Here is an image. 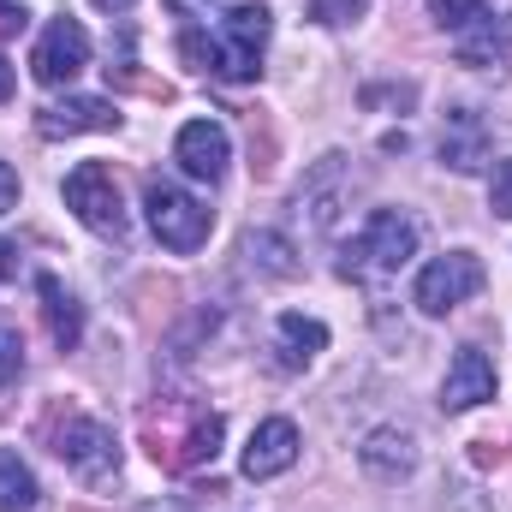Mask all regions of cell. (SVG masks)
Segmentation results:
<instances>
[{
	"instance_id": "25",
	"label": "cell",
	"mask_w": 512,
	"mask_h": 512,
	"mask_svg": "<svg viewBox=\"0 0 512 512\" xmlns=\"http://www.w3.org/2000/svg\"><path fill=\"white\" fill-rule=\"evenodd\" d=\"M12 209H18V173L0 161V215H12Z\"/></svg>"
},
{
	"instance_id": "21",
	"label": "cell",
	"mask_w": 512,
	"mask_h": 512,
	"mask_svg": "<svg viewBox=\"0 0 512 512\" xmlns=\"http://www.w3.org/2000/svg\"><path fill=\"white\" fill-rule=\"evenodd\" d=\"M483 12H489V0H429V18H435L441 30H453V36L471 30Z\"/></svg>"
},
{
	"instance_id": "7",
	"label": "cell",
	"mask_w": 512,
	"mask_h": 512,
	"mask_svg": "<svg viewBox=\"0 0 512 512\" xmlns=\"http://www.w3.org/2000/svg\"><path fill=\"white\" fill-rule=\"evenodd\" d=\"M84 66H90V36H84V24H78V18H54V24L42 30L36 54H30V78L48 84V90H60V84H72Z\"/></svg>"
},
{
	"instance_id": "16",
	"label": "cell",
	"mask_w": 512,
	"mask_h": 512,
	"mask_svg": "<svg viewBox=\"0 0 512 512\" xmlns=\"http://www.w3.org/2000/svg\"><path fill=\"white\" fill-rule=\"evenodd\" d=\"M221 435H227V423H221L215 411H197V417H191V429H185L173 447H161L155 459H167L173 471H191V465H203V459H215V453H221Z\"/></svg>"
},
{
	"instance_id": "28",
	"label": "cell",
	"mask_w": 512,
	"mask_h": 512,
	"mask_svg": "<svg viewBox=\"0 0 512 512\" xmlns=\"http://www.w3.org/2000/svg\"><path fill=\"white\" fill-rule=\"evenodd\" d=\"M167 6H173V12H197V6H203V12H215V0H167Z\"/></svg>"
},
{
	"instance_id": "22",
	"label": "cell",
	"mask_w": 512,
	"mask_h": 512,
	"mask_svg": "<svg viewBox=\"0 0 512 512\" xmlns=\"http://www.w3.org/2000/svg\"><path fill=\"white\" fill-rule=\"evenodd\" d=\"M364 12H370V0H310V18H316V24H328V30L358 24Z\"/></svg>"
},
{
	"instance_id": "26",
	"label": "cell",
	"mask_w": 512,
	"mask_h": 512,
	"mask_svg": "<svg viewBox=\"0 0 512 512\" xmlns=\"http://www.w3.org/2000/svg\"><path fill=\"white\" fill-rule=\"evenodd\" d=\"M24 30V6L18 0H0V36H18Z\"/></svg>"
},
{
	"instance_id": "1",
	"label": "cell",
	"mask_w": 512,
	"mask_h": 512,
	"mask_svg": "<svg viewBox=\"0 0 512 512\" xmlns=\"http://www.w3.org/2000/svg\"><path fill=\"white\" fill-rule=\"evenodd\" d=\"M268 30H274L268 6H233V12H221L209 30H185V36H179V54H185L197 72L221 78V84H251L256 72H262Z\"/></svg>"
},
{
	"instance_id": "6",
	"label": "cell",
	"mask_w": 512,
	"mask_h": 512,
	"mask_svg": "<svg viewBox=\"0 0 512 512\" xmlns=\"http://www.w3.org/2000/svg\"><path fill=\"white\" fill-rule=\"evenodd\" d=\"M477 292H483V262H477L471 251H447L417 274L411 304H417L423 316H447V310H459V304L477 298Z\"/></svg>"
},
{
	"instance_id": "5",
	"label": "cell",
	"mask_w": 512,
	"mask_h": 512,
	"mask_svg": "<svg viewBox=\"0 0 512 512\" xmlns=\"http://www.w3.org/2000/svg\"><path fill=\"white\" fill-rule=\"evenodd\" d=\"M54 453H60V465L78 471L84 483H108V477L120 471V441H114V429L96 423V417H66V423L54 429Z\"/></svg>"
},
{
	"instance_id": "3",
	"label": "cell",
	"mask_w": 512,
	"mask_h": 512,
	"mask_svg": "<svg viewBox=\"0 0 512 512\" xmlns=\"http://www.w3.org/2000/svg\"><path fill=\"white\" fill-rule=\"evenodd\" d=\"M143 209H149V233L167 245V251L191 256L209 245V227H215V215L185 191V185H173V179H149V191H143Z\"/></svg>"
},
{
	"instance_id": "27",
	"label": "cell",
	"mask_w": 512,
	"mask_h": 512,
	"mask_svg": "<svg viewBox=\"0 0 512 512\" xmlns=\"http://www.w3.org/2000/svg\"><path fill=\"white\" fill-rule=\"evenodd\" d=\"M12 268H18V245H6V239H0V280H6Z\"/></svg>"
},
{
	"instance_id": "23",
	"label": "cell",
	"mask_w": 512,
	"mask_h": 512,
	"mask_svg": "<svg viewBox=\"0 0 512 512\" xmlns=\"http://www.w3.org/2000/svg\"><path fill=\"white\" fill-rule=\"evenodd\" d=\"M24 376V340L12 328H0V387H12Z\"/></svg>"
},
{
	"instance_id": "24",
	"label": "cell",
	"mask_w": 512,
	"mask_h": 512,
	"mask_svg": "<svg viewBox=\"0 0 512 512\" xmlns=\"http://www.w3.org/2000/svg\"><path fill=\"white\" fill-rule=\"evenodd\" d=\"M489 209L512 221V155H507V161H495V179H489Z\"/></svg>"
},
{
	"instance_id": "30",
	"label": "cell",
	"mask_w": 512,
	"mask_h": 512,
	"mask_svg": "<svg viewBox=\"0 0 512 512\" xmlns=\"http://www.w3.org/2000/svg\"><path fill=\"white\" fill-rule=\"evenodd\" d=\"M96 12H126V6H137V0H90Z\"/></svg>"
},
{
	"instance_id": "12",
	"label": "cell",
	"mask_w": 512,
	"mask_h": 512,
	"mask_svg": "<svg viewBox=\"0 0 512 512\" xmlns=\"http://www.w3.org/2000/svg\"><path fill=\"white\" fill-rule=\"evenodd\" d=\"M358 465H364L376 483H399V477H411V471H417V441H411L405 429L382 423V429H370V435H364Z\"/></svg>"
},
{
	"instance_id": "18",
	"label": "cell",
	"mask_w": 512,
	"mask_h": 512,
	"mask_svg": "<svg viewBox=\"0 0 512 512\" xmlns=\"http://www.w3.org/2000/svg\"><path fill=\"white\" fill-rule=\"evenodd\" d=\"M274 340H280V364L298 370V364H310V358L328 346V328H322L316 316H298V310H292V316L274 322Z\"/></svg>"
},
{
	"instance_id": "14",
	"label": "cell",
	"mask_w": 512,
	"mask_h": 512,
	"mask_svg": "<svg viewBox=\"0 0 512 512\" xmlns=\"http://www.w3.org/2000/svg\"><path fill=\"white\" fill-rule=\"evenodd\" d=\"M346 197H352V185H346V155H322V167L304 179V203H310V221L328 233V227L340 221Z\"/></svg>"
},
{
	"instance_id": "20",
	"label": "cell",
	"mask_w": 512,
	"mask_h": 512,
	"mask_svg": "<svg viewBox=\"0 0 512 512\" xmlns=\"http://www.w3.org/2000/svg\"><path fill=\"white\" fill-rule=\"evenodd\" d=\"M36 507V477L18 453H0V512H30Z\"/></svg>"
},
{
	"instance_id": "19",
	"label": "cell",
	"mask_w": 512,
	"mask_h": 512,
	"mask_svg": "<svg viewBox=\"0 0 512 512\" xmlns=\"http://www.w3.org/2000/svg\"><path fill=\"white\" fill-rule=\"evenodd\" d=\"M245 256H251L262 274H274V280H292L298 274V256H292V239L286 233H268V227L262 233H245Z\"/></svg>"
},
{
	"instance_id": "13",
	"label": "cell",
	"mask_w": 512,
	"mask_h": 512,
	"mask_svg": "<svg viewBox=\"0 0 512 512\" xmlns=\"http://www.w3.org/2000/svg\"><path fill=\"white\" fill-rule=\"evenodd\" d=\"M489 161V126L471 114V108H453L447 126H441V167L453 173H477Z\"/></svg>"
},
{
	"instance_id": "15",
	"label": "cell",
	"mask_w": 512,
	"mask_h": 512,
	"mask_svg": "<svg viewBox=\"0 0 512 512\" xmlns=\"http://www.w3.org/2000/svg\"><path fill=\"white\" fill-rule=\"evenodd\" d=\"M36 292H42V316H48L54 346H60V352H72V346L84 340V304H78L54 274H42V280H36Z\"/></svg>"
},
{
	"instance_id": "4",
	"label": "cell",
	"mask_w": 512,
	"mask_h": 512,
	"mask_svg": "<svg viewBox=\"0 0 512 512\" xmlns=\"http://www.w3.org/2000/svg\"><path fill=\"white\" fill-rule=\"evenodd\" d=\"M66 209L102 239H126V203H120V185L102 161H84L66 173Z\"/></svg>"
},
{
	"instance_id": "9",
	"label": "cell",
	"mask_w": 512,
	"mask_h": 512,
	"mask_svg": "<svg viewBox=\"0 0 512 512\" xmlns=\"http://www.w3.org/2000/svg\"><path fill=\"white\" fill-rule=\"evenodd\" d=\"M292 465H298V423H292V417L256 423L251 441H245V477H251V483H268V477H280V471H292Z\"/></svg>"
},
{
	"instance_id": "17",
	"label": "cell",
	"mask_w": 512,
	"mask_h": 512,
	"mask_svg": "<svg viewBox=\"0 0 512 512\" xmlns=\"http://www.w3.org/2000/svg\"><path fill=\"white\" fill-rule=\"evenodd\" d=\"M507 48H512V18L483 12L471 30H459V60H465V66H495Z\"/></svg>"
},
{
	"instance_id": "11",
	"label": "cell",
	"mask_w": 512,
	"mask_h": 512,
	"mask_svg": "<svg viewBox=\"0 0 512 512\" xmlns=\"http://www.w3.org/2000/svg\"><path fill=\"white\" fill-rule=\"evenodd\" d=\"M483 399H495V364H489V352L459 346V358L447 364V382H441V405L447 411H471Z\"/></svg>"
},
{
	"instance_id": "29",
	"label": "cell",
	"mask_w": 512,
	"mask_h": 512,
	"mask_svg": "<svg viewBox=\"0 0 512 512\" xmlns=\"http://www.w3.org/2000/svg\"><path fill=\"white\" fill-rule=\"evenodd\" d=\"M0 102H12V60H0Z\"/></svg>"
},
{
	"instance_id": "10",
	"label": "cell",
	"mask_w": 512,
	"mask_h": 512,
	"mask_svg": "<svg viewBox=\"0 0 512 512\" xmlns=\"http://www.w3.org/2000/svg\"><path fill=\"white\" fill-rule=\"evenodd\" d=\"M114 126H120V114L102 96H66V102L36 108V131L42 137H78V131H114Z\"/></svg>"
},
{
	"instance_id": "2",
	"label": "cell",
	"mask_w": 512,
	"mask_h": 512,
	"mask_svg": "<svg viewBox=\"0 0 512 512\" xmlns=\"http://www.w3.org/2000/svg\"><path fill=\"white\" fill-rule=\"evenodd\" d=\"M423 245V233H417V221L405 215V209H376L364 227H358V239L346 245L340 256V274L346 280H387V274H399L411 256Z\"/></svg>"
},
{
	"instance_id": "8",
	"label": "cell",
	"mask_w": 512,
	"mask_h": 512,
	"mask_svg": "<svg viewBox=\"0 0 512 512\" xmlns=\"http://www.w3.org/2000/svg\"><path fill=\"white\" fill-rule=\"evenodd\" d=\"M173 161H179L197 185H215V179L227 173V161H233V143H227V131L215 126V120H191V126H179Z\"/></svg>"
}]
</instances>
